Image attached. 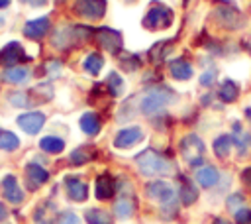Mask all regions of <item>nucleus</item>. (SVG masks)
<instances>
[{"instance_id":"22","label":"nucleus","mask_w":251,"mask_h":224,"mask_svg":"<svg viewBox=\"0 0 251 224\" xmlns=\"http://www.w3.org/2000/svg\"><path fill=\"white\" fill-rule=\"evenodd\" d=\"M27 77H29V71L24 69V67H8V69L2 73V79H4L6 83H12V84L24 83Z\"/></svg>"},{"instance_id":"5","label":"nucleus","mask_w":251,"mask_h":224,"mask_svg":"<svg viewBox=\"0 0 251 224\" xmlns=\"http://www.w3.org/2000/svg\"><path fill=\"white\" fill-rule=\"evenodd\" d=\"M180 153L184 157V161L190 167H198L202 165V157H204V141L196 136V134H188L180 140Z\"/></svg>"},{"instance_id":"28","label":"nucleus","mask_w":251,"mask_h":224,"mask_svg":"<svg viewBox=\"0 0 251 224\" xmlns=\"http://www.w3.org/2000/svg\"><path fill=\"white\" fill-rule=\"evenodd\" d=\"M229 147H231V136L227 134H222L214 140V153L220 157V159H226L229 155Z\"/></svg>"},{"instance_id":"8","label":"nucleus","mask_w":251,"mask_h":224,"mask_svg":"<svg viewBox=\"0 0 251 224\" xmlns=\"http://www.w3.org/2000/svg\"><path fill=\"white\" fill-rule=\"evenodd\" d=\"M141 140H143V130L139 126H129V128H124L116 134L114 145L118 149H129V147L137 145Z\"/></svg>"},{"instance_id":"13","label":"nucleus","mask_w":251,"mask_h":224,"mask_svg":"<svg viewBox=\"0 0 251 224\" xmlns=\"http://www.w3.org/2000/svg\"><path fill=\"white\" fill-rule=\"evenodd\" d=\"M25 179H27L29 189L35 191L37 187H41L43 183H47L49 173H47V169L41 167L39 163H27V165H25Z\"/></svg>"},{"instance_id":"16","label":"nucleus","mask_w":251,"mask_h":224,"mask_svg":"<svg viewBox=\"0 0 251 224\" xmlns=\"http://www.w3.org/2000/svg\"><path fill=\"white\" fill-rule=\"evenodd\" d=\"M114 193H116V181H114L108 173L100 175V177L96 179V198L108 200V198L114 196Z\"/></svg>"},{"instance_id":"41","label":"nucleus","mask_w":251,"mask_h":224,"mask_svg":"<svg viewBox=\"0 0 251 224\" xmlns=\"http://www.w3.org/2000/svg\"><path fill=\"white\" fill-rule=\"evenodd\" d=\"M241 183L251 191V165H249V167H245V169L241 171Z\"/></svg>"},{"instance_id":"26","label":"nucleus","mask_w":251,"mask_h":224,"mask_svg":"<svg viewBox=\"0 0 251 224\" xmlns=\"http://www.w3.org/2000/svg\"><path fill=\"white\" fill-rule=\"evenodd\" d=\"M102 65H104V59H102L100 53H90V55H86L84 61H82V69H84L88 75H98L100 69H102Z\"/></svg>"},{"instance_id":"43","label":"nucleus","mask_w":251,"mask_h":224,"mask_svg":"<svg viewBox=\"0 0 251 224\" xmlns=\"http://www.w3.org/2000/svg\"><path fill=\"white\" fill-rule=\"evenodd\" d=\"M24 4H29V6H33V8H37V6H45L47 4V0H22Z\"/></svg>"},{"instance_id":"15","label":"nucleus","mask_w":251,"mask_h":224,"mask_svg":"<svg viewBox=\"0 0 251 224\" xmlns=\"http://www.w3.org/2000/svg\"><path fill=\"white\" fill-rule=\"evenodd\" d=\"M178 198H180V202L182 204H192V202H196V198H198V189H196V185H192V181L190 179H186L184 175H178Z\"/></svg>"},{"instance_id":"10","label":"nucleus","mask_w":251,"mask_h":224,"mask_svg":"<svg viewBox=\"0 0 251 224\" xmlns=\"http://www.w3.org/2000/svg\"><path fill=\"white\" fill-rule=\"evenodd\" d=\"M65 187H67V195L71 200L75 202H84L88 198V185L78 179V177H65Z\"/></svg>"},{"instance_id":"14","label":"nucleus","mask_w":251,"mask_h":224,"mask_svg":"<svg viewBox=\"0 0 251 224\" xmlns=\"http://www.w3.org/2000/svg\"><path fill=\"white\" fill-rule=\"evenodd\" d=\"M47 31H49V18H35L24 26V35L29 39H39Z\"/></svg>"},{"instance_id":"19","label":"nucleus","mask_w":251,"mask_h":224,"mask_svg":"<svg viewBox=\"0 0 251 224\" xmlns=\"http://www.w3.org/2000/svg\"><path fill=\"white\" fill-rule=\"evenodd\" d=\"M218 179H220V173H218V169L212 167V165H204V167H200V169L196 171V181H198V185L204 187V189L214 187V185L218 183Z\"/></svg>"},{"instance_id":"20","label":"nucleus","mask_w":251,"mask_h":224,"mask_svg":"<svg viewBox=\"0 0 251 224\" xmlns=\"http://www.w3.org/2000/svg\"><path fill=\"white\" fill-rule=\"evenodd\" d=\"M78 126H80V130H82L86 136H96V134L100 132V118H98L96 112H86V114L80 116Z\"/></svg>"},{"instance_id":"37","label":"nucleus","mask_w":251,"mask_h":224,"mask_svg":"<svg viewBox=\"0 0 251 224\" xmlns=\"http://www.w3.org/2000/svg\"><path fill=\"white\" fill-rule=\"evenodd\" d=\"M57 224H80V220H78V216L75 212H63L57 218Z\"/></svg>"},{"instance_id":"30","label":"nucleus","mask_w":251,"mask_h":224,"mask_svg":"<svg viewBox=\"0 0 251 224\" xmlns=\"http://www.w3.org/2000/svg\"><path fill=\"white\" fill-rule=\"evenodd\" d=\"M84 218L88 224H112V218L108 212L100 210V208H88L84 212Z\"/></svg>"},{"instance_id":"47","label":"nucleus","mask_w":251,"mask_h":224,"mask_svg":"<svg viewBox=\"0 0 251 224\" xmlns=\"http://www.w3.org/2000/svg\"><path fill=\"white\" fill-rule=\"evenodd\" d=\"M188 2H190V0H184V4H188Z\"/></svg>"},{"instance_id":"42","label":"nucleus","mask_w":251,"mask_h":224,"mask_svg":"<svg viewBox=\"0 0 251 224\" xmlns=\"http://www.w3.org/2000/svg\"><path fill=\"white\" fill-rule=\"evenodd\" d=\"M59 71H61V61H49V63H47V73L55 75V73H59Z\"/></svg>"},{"instance_id":"34","label":"nucleus","mask_w":251,"mask_h":224,"mask_svg":"<svg viewBox=\"0 0 251 224\" xmlns=\"http://www.w3.org/2000/svg\"><path fill=\"white\" fill-rule=\"evenodd\" d=\"M171 49H173V45H171L169 41H157V43L151 47L149 55H151V59H153L155 63H159L161 59H165V55L171 53Z\"/></svg>"},{"instance_id":"40","label":"nucleus","mask_w":251,"mask_h":224,"mask_svg":"<svg viewBox=\"0 0 251 224\" xmlns=\"http://www.w3.org/2000/svg\"><path fill=\"white\" fill-rule=\"evenodd\" d=\"M239 204H243V196H241V195H231V196L227 198V208H231V210L237 212V210H239V208H237Z\"/></svg>"},{"instance_id":"12","label":"nucleus","mask_w":251,"mask_h":224,"mask_svg":"<svg viewBox=\"0 0 251 224\" xmlns=\"http://www.w3.org/2000/svg\"><path fill=\"white\" fill-rule=\"evenodd\" d=\"M2 195H4V198H6L8 202H12V204H20V202L24 200V191L20 189L18 179H16L14 175H6V177L2 179Z\"/></svg>"},{"instance_id":"18","label":"nucleus","mask_w":251,"mask_h":224,"mask_svg":"<svg viewBox=\"0 0 251 224\" xmlns=\"http://www.w3.org/2000/svg\"><path fill=\"white\" fill-rule=\"evenodd\" d=\"M169 73H171V77L176 79V81H188V79L192 77L194 69H192V65H190L188 61H184V59H175V61L169 65Z\"/></svg>"},{"instance_id":"1","label":"nucleus","mask_w":251,"mask_h":224,"mask_svg":"<svg viewBox=\"0 0 251 224\" xmlns=\"http://www.w3.org/2000/svg\"><path fill=\"white\" fill-rule=\"evenodd\" d=\"M175 100V92L169 86H151L141 94L139 108L147 116H157L161 114L171 102Z\"/></svg>"},{"instance_id":"21","label":"nucleus","mask_w":251,"mask_h":224,"mask_svg":"<svg viewBox=\"0 0 251 224\" xmlns=\"http://www.w3.org/2000/svg\"><path fill=\"white\" fill-rule=\"evenodd\" d=\"M55 222V206L53 202L45 200L35 210V224H53Z\"/></svg>"},{"instance_id":"17","label":"nucleus","mask_w":251,"mask_h":224,"mask_svg":"<svg viewBox=\"0 0 251 224\" xmlns=\"http://www.w3.org/2000/svg\"><path fill=\"white\" fill-rule=\"evenodd\" d=\"M71 41H78L75 26H73V28H71V26H63V28H59V29L55 31V35H53V45L59 47V49H67V47L71 45Z\"/></svg>"},{"instance_id":"29","label":"nucleus","mask_w":251,"mask_h":224,"mask_svg":"<svg viewBox=\"0 0 251 224\" xmlns=\"http://www.w3.org/2000/svg\"><path fill=\"white\" fill-rule=\"evenodd\" d=\"M20 147V140L14 132H8V130H2L0 132V149L2 151H14Z\"/></svg>"},{"instance_id":"25","label":"nucleus","mask_w":251,"mask_h":224,"mask_svg":"<svg viewBox=\"0 0 251 224\" xmlns=\"http://www.w3.org/2000/svg\"><path fill=\"white\" fill-rule=\"evenodd\" d=\"M218 20L226 28H237L239 26V14L233 8H220L218 10Z\"/></svg>"},{"instance_id":"6","label":"nucleus","mask_w":251,"mask_h":224,"mask_svg":"<svg viewBox=\"0 0 251 224\" xmlns=\"http://www.w3.org/2000/svg\"><path fill=\"white\" fill-rule=\"evenodd\" d=\"M96 41L102 45V49L118 55L122 51V33L112 28H98L96 29Z\"/></svg>"},{"instance_id":"38","label":"nucleus","mask_w":251,"mask_h":224,"mask_svg":"<svg viewBox=\"0 0 251 224\" xmlns=\"http://www.w3.org/2000/svg\"><path fill=\"white\" fill-rule=\"evenodd\" d=\"M88 157H86V151H82V149H75V151H71V161L75 163V165H80V163H84Z\"/></svg>"},{"instance_id":"35","label":"nucleus","mask_w":251,"mask_h":224,"mask_svg":"<svg viewBox=\"0 0 251 224\" xmlns=\"http://www.w3.org/2000/svg\"><path fill=\"white\" fill-rule=\"evenodd\" d=\"M8 100H10L14 106H31V102H29V96H27L24 90H16V92H10Z\"/></svg>"},{"instance_id":"2","label":"nucleus","mask_w":251,"mask_h":224,"mask_svg":"<svg viewBox=\"0 0 251 224\" xmlns=\"http://www.w3.org/2000/svg\"><path fill=\"white\" fill-rule=\"evenodd\" d=\"M135 165L141 175L145 177H157V175H167L173 171V163L161 155L155 149H145L135 157Z\"/></svg>"},{"instance_id":"33","label":"nucleus","mask_w":251,"mask_h":224,"mask_svg":"<svg viewBox=\"0 0 251 224\" xmlns=\"http://www.w3.org/2000/svg\"><path fill=\"white\" fill-rule=\"evenodd\" d=\"M231 141L237 145V149L243 153L247 147H249V143H251V136L247 134V132H241V128H239V124H233V136H231Z\"/></svg>"},{"instance_id":"24","label":"nucleus","mask_w":251,"mask_h":224,"mask_svg":"<svg viewBox=\"0 0 251 224\" xmlns=\"http://www.w3.org/2000/svg\"><path fill=\"white\" fill-rule=\"evenodd\" d=\"M114 212H116V216L122 218V220L129 218V216L133 214V200H131V196H120V198L116 200V204H114Z\"/></svg>"},{"instance_id":"4","label":"nucleus","mask_w":251,"mask_h":224,"mask_svg":"<svg viewBox=\"0 0 251 224\" xmlns=\"http://www.w3.org/2000/svg\"><path fill=\"white\" fill-rule=\"evenodd\" d=\"M175 20V14L171 8L163 6V4H153L145 18H143V28L149 31H159V29H167Z\"/></svg>"},{"instance_id":"32","label":"nucleus","mask_w":251,"mask_h":224,"mask_svg":"<svg viewBox=\"0 0 251 224\" xmlns=\"http://www.w3.org/2000/svg\"><path fill=\"white\" fill-rule=\"evenodd\" d=\"M106 86H108V92H110L112 96H120V94H124V88H126L124 79H122L118 73H110V75H108V79H106Z\"/></svg>"},{"instance_id":"46","label":"nucleus","mask_w":251,"mask_h":224,"mask_svg":"<svg viewBox=\"0 0 251 224\" xmlns=\"http://www.w3.org/2000/svg\"><path fill=\"white\" fill-rule=\"evenodd\" d=\"M10 4V0H0V8H6Z\"/></svg>"},{"instance_id":"45","label":"nucleus","mask_w":251,"mask_h":224,"mask_svg":"<svg viewBox=\"0 0 251 224\" xmlns=\"http://www.w3.org/2000/svg\"><path fill=\"white\" fill-rule=\"evenodd\" d=\"M214 224H229L227 220H224V218H216V222Z\"/></svg>"},{"instance_id":"44","label":"nucleus","mask_w":251,"mask_h":224,"mask_svg":"<svg viewBox=\"0 0 251 224\" xmlns=\"http://www.w3.org/2000/svg\"><path fill=\"white\" fill-rule=\"evenodd\" d=\"M6 216H8V210H6V206L0 202V222H2V220H6Z\"/></svg>"},{"instance_id":"9","label":"nucleus","mask_w":251,"mask_h":224,"mask_svg":"<svg viewBox=\"0 0 251 224\" xmlns=\"http://www.w3.org/2000/svg\"><path fill=\"white\" fill-rule=\"evenodd\" d=\"M25 57V51L22 47L20 41H8L2 49H0V65L2 67H14L18 61H22Z\"/></svg>"},{"instance_id":"11","label":"nucleus","mask_w":251,"mask_h":224,"mask_svg":"<svg viewBox=\"0 0 251 224\" xmlns=\"http://www.w3.org/2000/svg\"><path fill=\"white\" fill-rule=\"evenodd\" d=\"M45 124V114L41 112H25L22 116H18V126L25 132V134H37Z\"/></svg>"},{"instance_id":"31","label":"nucleus","mask_w":251,"mask_h":224,"mask_svg":"<svg viewBox=\"0 0 251 224\" xmlns=\"http://www.w3.org/2000/svg\"><path fill=\"white\" fill-rule=\"evenodd\" d=\"M116 57L120 59V65H122V69H124V71H127V73H133V71H137V69L141 67V61L137 59V55H129V53H124V51H120Z\"/></svg>"},{"instance_id":"27","label":"nucleus","mask_w":251,"mask_h":224,"mask_svg":"<svg viewBox=\"0 0 251 224\" xmlns=\"http://www.w3.org/2000/svg\"><path fill=\"white\" fill-rule=\"evenodd\" d=\"M218 94H220V98H222L224 102H233V100L239 96V88H237V84H235L233 81L226 79V81L222 83V86H220Z\"/></svg>"},{"instance_id":"39","label":"nucleus","mask_w":251,"mask_h":224,"mask_svg":"<svg viewBox=\"0 0 251 224\" xmlns=\"http://www.w3.org/2000/svg\"><path fill=\"white\" fill-rule=\"evenodd\" d=\"M214 81H216V71H206L200 75V84H204V86H210Z\"/></svg>"},{"instance_id":"3","label":"nucleus","mask_w":251,"mask_h":224,"mask_svg":"<svg viewBox=\"0 0 251 224\" xmlns=\"http://www.w3.org/2000/svg\"><path fill=\"white\" fill-rule=\"evenodd\" d=\"M145 193H147L149 198L157 200L163 206V212L169 210L171 216H173V212L176 210V193H175L171 183H167V181H153V183H149L145 187Z\"/></svg>"},{"instance_id":"36","label":"nucleus","mask_w":251,"mask_h":224,"mask_svg":"<svg viewBox=\"0 0 251 224\" xmlns=\"http://www.w3.org/2000/svg\"><path fill=\"white\" fill-rule=\"evenodd\" d=\"M235 222H237V224H251V208L241 206V208L235 212Z\"/></svg>"},{"instance_id":"7","label":"nucleus","mask_w":251,"mask_h":224,"mask_svg":"<svg viewBox=\"0 0 251 224\" xmlns=\"http://www.w3.org/2000/svg\"><path fill=\"white\" fill-rule=\"evenodd\" d=\"M75 12L86 20H98L106 12V0H76Z\"/></svg>"},{"instance_id":"23","label":"nucleus","mask_w":251,"mask_h":224,"mask_svg":"<svg viewBox=\"0 0 251 224\" xmlns=\"http://www.w3.org/2000/svg\"><path fill=\"white\" fill-rule=\"evenodd\" d=\"M39 147L47 153H61L65 149V141L57 136H45L39 140Z\"/></svg>"}]
</instances>
